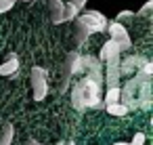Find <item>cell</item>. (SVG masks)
<instances>
[{
	"label": "cell",
	"instance_id": "52a82bcc",
	"mask_svg": "<svg viewBox=\"0 0 153 145\" xmlns=\"http://www.w3.org/2000/svg\"><path fill=\"white\" fill-rule=\"evenodd\" d=\"M120 53H122V49L117 46V42H113V40L109 38V40L103 44V49L99 51V57H97V59H99L101 63H105V61H109L111 57H117Z\"/></svg>",
	"mask_w": 153,
	"mask_h": 145
},
{
	"label": "cell",
	"instance_id": "3957f363",
	"mask_svg": "<svg viewBox=\"0 0 153 145\" xmlns=\"http://www.w3.org/2000/svg\"><path fill=\"white\" fill-rule=\"evenodd\" d=\"M32 90H34V101H44L48 95V72L40 65L32 67Z\"/></svg>",
	"mask_w": 153,
	"mask_h": 145
},
{
	"label": "cell",
	"instance_id": "7c38bea8",
	"mask_svg": "<svg viewBox=\"0 0 153 145\" xmlns=\"http://www.w3.org/2000/svg\"><path fill=\"white\" fill-rule=\"evenodd\" d=\"M78 15H80V11L76 9V4H71V2H65V21H74Z\"/></svg>",
	"mask_w": 153,
	"mask_h": 145
},
{
	"label": "cell",
	"instance_id": "2e32d148",
	"mask_svg": "<svg viewBox=\"0 0 153 145\" xmlns=\"http://www.w3.org/2000/svg\"><path fill=\"white\" fill-rule=\"evenodd\" d=\"M71 4H76V9L78 11H84V7H86V0H69Z\"/></svg>",
	"mask_w": 153,
	"mask_h": 145
},
{
	"label": "cell",
	"instance_id": "ffe728a7",
	"mask_svg": "<svg viewBox=\"0 0 153 145\" xmlns=\"http://www.w3.org/2000/svg\"><path fill=\"white\" fill-rule=\"evenodd\" d=\"M67 145H76V143H74V141H69V143H67Z\"/></svg>",
	"mask_w": 153,
	"mask_h": 145
},
{
	"label": "cell",
	"instance_id": "7a4b0ae2",
	"mask_svg": "<svg viewBox=\"0 0 153 145\" xmlns=\"http://www.w3.org/2000/svg\"><path fill=\"white\" fill-rule=\"evenodd\" d=\"M78 28L86 30V34H99L107 30V17L99 11H80V15L76 17Z\"/></svg>",
	"mask_w": 153,
	"mask_h": 145
},
{
	"label": "cell",
	"instance_id": "e0dca14e",
	"mask_svg": "<svg viewBox=\"0 0 153 145\" xmlns=\"http://www.w3.org/2000/svg\"><path fill=\"white\" fill-rule=\"evenodd\" d=\"M151 7H153V2H151V0H149V2H145V4H143V9H140V11H138L136 15H145V13H147V11L151 9Z\"/></svg>",
	"mask_w": 153,
	"mask_h": 145
},
{
	"label": "cell",
	"instance_id": "5bb4252c",
	"mask_svg": "<svg viewBox=\"0 0 153 145\" xmlns=\"http://www.w3.org/2000/svg\"><path fill=\"white\" fill-rule=\"evenodd\" d=\"M130 145H145V132H136L134 139L130 141Z\"/></svg>",
	"mask_w": 153,
	"mask_h": 145
},
{
	"label": "cell",
	"instance_id": "ac0fdd59",
	"mask_svg": "<svg viewBox=\"0 0 153 145\" xmlns=\"http://www.w3.org/2000/svg\"><path fill=\"white\" fill-rule=\"evenodd\" d=\"M25 145H42V143H40V141H27Z\"/></svg>",
	"mask_w": 153,
	"mask_h": 145
},
{
	"label": "cell",
	"instance_id": "d6986e66",
	"mask_svg": "<svg viewBox=\"0 0 153 145\" xmlns=\"http://www.w3.org/2000/svg\"><path fill=\"white\" fill-rule=\"evenodd\" d=\"M113 145H130V143H122V141H120V143H113Z\"/></svg>",
	"mask_w": 153,
	"mask_h": 145
},
{
	"label": "cell",
	"instance_id": "6da1fadb",
	"mask_svg": "<svg viewBox=\"0 0 153 145\" xmlns=\"http://www.w3.org/2000/svg\"><path fill=\"white\" fill-rule=\"evenodd\" d=\"M71 103L76 109L99 107L101 105V84L90 78H82L80 82H76V86L71 90Z\"/></svg>",
	"mask_w": 153,
	"mask_h": 145
},
{
	"label": "cell",
	"instance_id": "8992f818",
	"mask_svg": "<svg viewBox=\"0 0 153 145\" xmlns=\"http://www.w3.org/2000/svg\"><path fill=\"white\" fill-rule=\"evenodd\" d=\"M48 9H51V21L55 25L65 23V2L63 0H48Z\"/></svg>",
	"mask_w": 153,
	"mask_h": 145
},
{
	"label": "cell",
	"instance_id": "ba28073f",
	"mask_svg": "<svg viewBox=\"0 0 153 145\" xmlns=\"http://www.w3.org/2000/svg\"><path fill=\"white\" fill-rule=\"evenodd\" d=\"M19 72V57L17 55H11L2 65H0V76H13Z\"/></svg>",
	"mask_w": 153,
	"mask_h": 145
},
{
	"label": "cell",
	"instance_id": "5b68a950",
	"mask_svg": "<svg viewBox=\"0 0 153 145\" xmlns=\"http://www.w3.org/2000/svg\"><path fill=\"white\" fill-rule=\"evenodd\" d=\"M105 63H107L105 65V84H107V88L120 86V76H122V72H120V55L117 57H111Z\"/></svg>",
	"mask_w": 153,
	"mask_h": 145
},
{
	"label": "cell",
	"instance_id": "9c48e42d",
	"mask_svg": "<svg viewBox=\"0 0 153 145\" xmlns=\"http://www.w3.org/2000/svg\"><path fill=\"white\" fill-rule=\"evenodd\" d=\"M13 135H15L13 124H4L2 126V132H0V145H11L13 143Z\"/></svg>",
	"mask_w": 153,
	"mask_h": 145
},
{
	"label": "cell",
	"instance_id": "30bf717a",
	"mask_svg": "<svg viewBox=\"0 0 153 145\" xmlns=\"http://www.w3.org/2000/svg\"><path fill=\"white\" fill-rule=\"evenodd\" d=\"M103 103H105V105H111V103H120V86H111V88H107Z\"/></svg>",
	"mask_w": 153,
	"mask_h": 145
},
{
	"label": "cell",
	"instance_id": "9a60e30c",
	"mask_svg": "<svg viewBox=\"0 0 153 145\" xmlns=\"http://www.w3.org/2000/svg\"><path fill=\"white\" fill-rule=\"evenodd\" d=\"M134 15H136V13H132V11H120L115 21H124V19H130V17H134Z\"/></svg>",
	"mask_w": 153,
	"mask_h": 145
},
{
	"label": "cell",
	"instance_id": "277c9868",
	"mask_svg": "<svg viewBox=\"0 0 153 145\" xmlns=\"http://www.w3.org/2000/svg\"><path fill=\"white\" fill-rule=\"evenodd\" d=\"M107 32H109L111 40H113V42H117V46H120L122 51H128V49L132 46L130 36H128L126 28H124L120 21H109V23H107Z\"/></svg>",
	"mask_w": 153,
	"mask_h": 145
},
{
	"label": "cell",
	"instance_id": "44dd1931",
	"mask_svg": "<svg viewBox=\"0 0 153 145\" xmlns=\"http://www.w3.org/2000/svg\"><path fill=\"white\" fill-rule=\"evenodd\" d=\"M21 2H30V0H21Z\"/></svg>",
	"mask_w": 153,
	"mask_h": 145
},
{
	"label": "cell",
	"instance_id": "8fae6325",
	"mask_svg": "<svg viewBox=\"0 0 153 145\" xmlns=\"http://www.w3.org/2000/svg\"><path fill=\"white\" fill-rule=\"evenodd\" d=\"M105 109H107V114H111V116H126L128 114V107L124 105V103H111V105H105Z\"/></svg>",
	"mask_w": 153,
	"mask_h": 145
},
{
	"label": "cell",
	"instance_id": "4fadbf2b",
	"mask_svg": "<svg viewBox=\"0 0 153 145\" xmlns=\"http://www.w3.org/2000/svg\"><path fill=\"white\" fill-rule=\"evenodd\" d=\"M15 2H17V0H0V15L7 13V11H11L15 7Z\"/></svg>",
	"mask_w": 153,
	"mask_h": 145
}]
</instances>
